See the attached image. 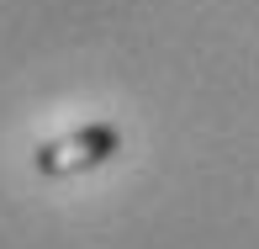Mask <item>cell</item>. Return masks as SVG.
<instances>
[{
	"label": "cell",
	"instance_id": "6da1fadb",
	"mask_svg": "<svg viewBox=\"0 0 259 249\" xmlns=\"http://www.w3.org/2000/svg\"><path fill=\"white\" fill-rule=\"evenodd\" d=\"M122 149V127L116 122H85L64 138H48V144L32 149V170L48 175V181H64V175H79V170H96L111 154Z\"/></svg>",
	"mask_w": 259,
	"mask_h": 249
}]
</instances>
